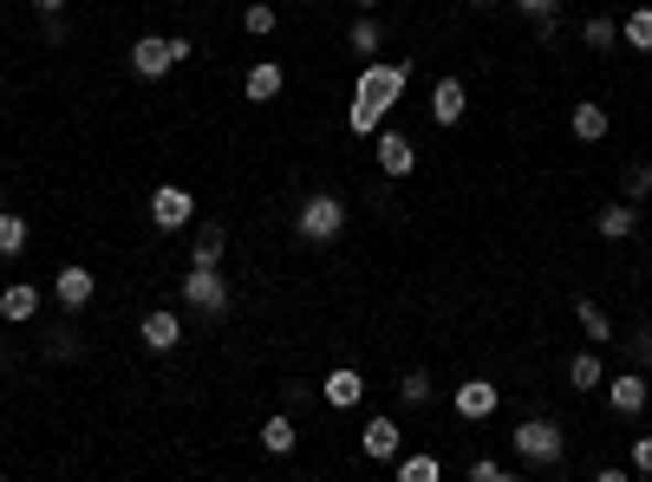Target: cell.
Here are the masks:
<instances>
[{"label":"cell","mask_w":652,"mask_h":482,"mask_svg":"<svg viewBox=\"0 0 652 482\" xmlns=\"http://www.w3.org/2000/svg\"><path fill=\"white\" fill-rule=\"evenodd\" d=\"M568 457V430L555 417H522L515 424V470H562Z\"/></svg>","instance_id":"obj_1"},{"label":"cell","mask_w":652,"mask_h":482,"mask_svg":"<svg viewBox=\"0 0 652 482\" xmlns=\"http://www.w3.org/2000/svg\"><path fill=\"white\" fill-rule=\"evenodd\" d=\"M293 235H300L307 248H327V242H340V235H346V203H340L333 190H313L307 203L293 208Z\"/></svg>","instance_id":"obj_2"},{"label":"cell","mask_w":652,"mask_h":482,"mask_svg":"<svg viewBox=\"0 0 652 482\" xmlns=\"http://www.w3.org/2000/svg\"><path fill=\"white\" fill-rule=\"evenodd\" d=\"M411 72H418L411 60H365L360 85H353V98H360V105H372V111L385 118V111H392V105L405 98V85H411Z\"/></svg>","instance_id":"obj_3"},{"label":"cell","mask_w":652,"mask_h":482,"mask_svg":"<svg viewBox=\"0 0 652 482\" xmlns=\"http://www.w3.org/2000/svg\"><path fill=\"white\" fill-rule=\"evenodd\" d=\"M177 293H183V307L196 320H222L228 313V280H222V268H190V275L177 280Z\"/></svg>","instance_id":"obj_4"},{"label":"cell","mask_w":652,"mask_h":482,"mask_svg":"<svg viewBox=\"0 0 652 482\" xmlns=\"http://www.w3.org/2000/svg\"><path fill=\"white\" fill-rule=\"evenodd\" d=\"M150 222H157L163 235H177V228H196V196H190V190H177V183L150 190Z\"/></svg>","instance_id":"obj_5"},{"label":"cell","mask_w":652,"mask_h":482,"mask_svg":"<svg viewBox=\"0 0 652 482\" xmlns=\"http://www.w3.org/2000/svg\"><path fill=\"white\" fill-rule=\"evenodd\" d=\"M398 450H405L398 417H365V424H360V457H372V463H392Z\"/></svg>","instance_id":"obj_6"},{"label":"cell","mask_w":652,"mask_h":482,"mask_svg":"<svg viewBox=\"0 0 652 482\" xmlns=\"http://www.w3.org/2000/svg\"><path fill=\"white\" fill-rule=\"evenodd\" d=\"M92 293H98V275H92L85 261H66V268L53 275V300H60L66 313H78V307H92Z\"/></svg>","instance_id":"obj_7"},{"label":"cell","mask_w":652,"mask_h":482,"mask_svg":"<svg viewBox=\"0 0 652 482\" xmlns=\"http://www.w3.org/2000/svg\"><path fill=\"white\" fill-rule=\"evenodd\" d=\"M138 345H145V352H177V345H183V320H177L170 307H150L145 320H138Z\"/></svg>","instance_id":"obj_8"},{"label":"cell","mask_w":652,"mask_h":482,"mask_svg":"<svg viewBox=\"0 0 652 482\" xmlns=\"http://www.w3.org/2000/svg\"><path fill=\"white\" fill-rule=\"evenodd\" d=\"M600 392H607V405H613L620 417H640V411H646V398H652V385L640 378V372H613Z\"/></svg>","instance_id":"obj_9"},{"label":"cell","mask_w":652,"mask_h":482,"mask_svg":"<svg viewBox=\"0 0 652 482\" xmlns=\"http://www.w3.org/2000/svg\"><path fill=\"white\" fill-rule=\"evenodd\" d=\"M496 398H503V392H496L490 378H463V385L450 392V405H457V417H470V424H483V417L496 411Z\"/></svg>","instance_id":"obj_10"},{"label":"cell","mask_w":652,"mask_h":482,"mask_svg":"<svg viewBox=\"0 0 652 482\" xmlns=\"http://www.w3.org/2000/svg\"><path fill=\"white\" fill-rule=\"evenodd\" d=\"M170 66H177V60H170V40H163V33H145V40H138V46H131V72H138V78H170Z\"/></svg>","instance_id":"obj_11"},{"label":"cell","mask_w":652,"mask_h":482,"mask_svg":"<svg viewBox=\"0 0 652 482\" xmlns=\"http://www.w3.org/2000/svg\"><path fill=\"white\" fill-rule=\"evenodd\" d=\"M281 85H288V72L275 66V60H255V66L242 72V98H248V105H268V98H281Z\"/></svg>","instance_id":"obj_12"},{"label":"cell","mask_w":652,"mask_h":482,"mask_svg":"<svg viewBox=\"0 0 652 482\" xmlns=\"http://www.w3.org/2000/svg\"><path fill=\"white\" fill-rule=\"evenodd\" d=\"M463 111H470V92H463V78H437V85H431V118L450 131V125H463Z\"/></svg>","instance_id":"obj_13"},{"label":"cell","mask_w":652,"mask_h":482,"mask_svg":"<svg viewBox=\"0 0 652 482\" xmlns=\"http://www.w3.org/2000/svg\"><path fill=\"white\" fill-rule=\"evenodd\" d=\"M33 313H40V287H33V280H7V287H0V320H7V326H26Z\"/></svg>","instance_id":"obj_14"},{"label":"cell","mask_w":652,"mask_h":482,"mask_svg":"<svg viewBox=\"0 0 652 482\" xmlns=\"http://www.w3.org/2000/svg\"><path fill=\"white\" fill-rule=\"evenodd\" d=\"M411 163H418V143L405 131H378V170L385 176H411Z\"/></svg>","instance_id":"obj_15"},{"label":"cell","mask_w":652,"mask_h":482,"mask_svg":"<svg viewBox=\"0 0 652 482\" xmlns=\"http://www.w3.org/2000/svg\"><path fill=\"white\" fill-rule=\"evenodd\" d=\"M633 228H640V203H627V196H620V203H607L600 215H594V235H600V242H627Z\"/></svg>","instance_id":"obj_16"},{"label":"cell","mask_w":652,"mask_h":482,"mask_svg":"<svg viewBox=\"0 0 652 482\" xmlns=\"http://www.w3.org/2000/svg\"><path fill=\"white\" fill-rule=\"evenodd\" d=\"M346 46H353L360 60H378V46H385V20H378V7H360V20L346 26Z\"/></svg>","instance_id":"obj_17"},{"label":"cell","mask_w":652,"mask_h":482,"mask_svg":"<svg viewBox=\"0 0 652 482\" xmlns=\"http://www.w3.org/2000/svg\"><path fill=\"white\" fill-rule=\"evenodd\" d=\"M360 398H365V378L353 365H333V372H327V405H333V411H353Z\"/></svg>","instance_id":"obj_18"},{"label":"cell","mask_w":652,"mask_h":482,"mask_svg":"<svg viewBox=\"0 0 652 482\" xmlns=\"http://www.w3.org/2000/svg\"><path fill=\"white\" fill-rule=\"evenodd\" d=\"M568 131H575L580 143H600L607 131H613V118H607V105H594V98H580L575 118H568Z\"/></svg>","instance_id":"obj_19"},{"label":"cell","mask_w":652,"mask_h":482,"mask_svg":"<svg viewBox=\"0 0 652 482\" xmlns=\"http://www.w3.org/2000/svg\"><path fill=\"white\" fill-rule=\"evenodd\" d=\"M222 248H228V228H196L190 235V268H222Z\"/></svg>","instance_id":"obj_20"},{"label":"cell","mask_w":652,"mask_h":482,"mask_svg":"<svg viewBox=\"0 0 652 482\" xmlns=\"http://www.w3.org/2000/svg\"><path fill=\"white\" fill-rule=\"evenodd\" d=\"M568 385H575V392H600V385H607V358H600L594 345L568 358Z\"/></svg>","instance_id":"obj_21"},{"label":"cell","mask_w":652,"mask_h":482,"mask_svg":"<svg viewBox=\"0 0 652 482\" xmlns=\"http://www.w3.org/2000/svg\"><path fill=\"white\" fill-rule=\"evenodd\" d=\"M293 443H300V430H293L288 411H275L261 424V450H268V457H293Z\"/></svg>","instance_id":"obj_22"},{"label":"cell","mask_w":652,"mask_h":482,"mask_svg":"<svg viewBox=\"0 0 652 482\" xmlns=\"http://www.w3.org/2000/svg\"><path fill=\"white\" fill-rule=\"evenodd\" d=\"M392 470H398V482H437V476H443V463H437L431 450H411V457L398 450V457H392Z\"/></svg>","instance_id":"obj_23"},{"label":"cell","mask_w":652,"mask_h":482,"mask_svg":"<svg viewBox=\"0 0 652 482\" xmlns=\"http://www.w3.org/2000/svg\"><path fill=\"white\" fill-rule=\"evenodd\" d=\"M575 320H580V333H587V345H607V340H613V313H607L600 300H580Z\"/></svg>","instance_id":"obj_24"},{"label":"cell","mask_w":652,"mask_h":482,"mask_svg":"<svg viewBox=\"0 0 652 482\" xmlns=\"http://www.w3.org/2000/svg\"><path fill=\"white\" fill-rule=\"evenodd\" d=\"M620 46H633V53H652V7H633V13L620 20Z\"/></svg>","instance_id":"obj_25"},{"label":"cell","mask_w":652,"mask_h":482,"mask_svg":"<svg viewBox=\"0 0 652 482\" xmlns=\"http://www.w3.org/2000/svg\"><path fill=\"white\" fill-rule=\"evenodd\" d=\"M26 235H33V228H26V215H13V208H7V215H0V261H13V255L26 248Z\"/></svg>","instance_id":"obj_26"},{"label":"cell","mask_w":652,"mask_h":482,"mask_svg":"<svg viewBox=\"0 0 652 482\" xmlns=\"http://www.w3.org/2000/svg\"><path fill=\"white\" fill-rule=\"evenodd\" d=\"M580 40H587V53H613L620 46V20H587Z\"/></svg>","instance_id":"obj_27"},{"label":"cell","mask_w":652,"mask_h":482,"mask_svg":"<svg viewBox=\"0 0 652 482\" xmlns=\"http://www.w3.org/2000/svg\"><path fill=\"white\" fill-rule=\"evenodd\" d=\"M398 405H405V411H425V405H431V378H425V372H405V378H398Z\"/></svg>","instance_id":"obj_28"},{"label":"cell","mask_w":652,"mask_h":482,"mask_svg":"<svg viewBox=\"0 0 652 482\" xmlns=\"http://www.w3.org/2000/svg\"><path fill=\"white\" fill-rule=\"evenodd\" d=\"M620 196H627V203H646V196H652V163H627Z\"/></svg>","instance_id":"obj_29"},{"label":"cell","mask_w":652,"mask_h":482,"mask_svg":"<svg viewBox=\"0 0 652 482\" xmlns=\"http://www.w3.org/2000/svg\"><path fill=\"white\" fill-rule=\"evenodd\" d=\"M242 26H248L255 40H275V26H281V20H275V7H268V0H255V7H242Z\"/></svg>","instance_id":"obj_30"},{"label":"cell","mask_w":652,"mask_h":482,"mask_svg":"<svg viewBox=\"0 0 652 482\" xmlns=\"http://www.w3.org/2000/svg\"><path fill=\"white\" fill-rule=\"evenodd\" d=\"M346 131H353V138H378V111L353 98V105H346Z\"/></svg>","instance_id":"obj_31"},{"label":"cell","mask_w":652,"mask_h":482,"mask_svg":"<svg viewBox=\"0 0 652 482\" xmlns=\"http://www.w3.org/2000/svg\"><path fill=\"white\" fill-rule=\"evenodd\" d=\"M613 340L627 345V358H633V372H640V365H652V333H646V326H640V333H613Z\"/></svg>","instance_id":"obj_32"},{"label":"cell","mask_w":652,"mask_h":482,"mask_svg":"<svg viewBox=\"0 0 652 482\" xmlns=\"http://www.w3.org/2000/svg\"><path fill=\"white\" fill-rule=\"evenodd\" d=\"M515 7H522L535 26H555V20H562V0H515Z\"/></svg>","instance_id":"obj_33"},{"label":"cell","mask_w":652,"mask_h":482,"mask_svg":"<svg viewBox=\"0 0 652 482\" xmlns=\"http://www.w3.org/2000/svg\"><path fill=\"white\" fill-rule=\"evenodd\" d=\"M509 476H515V470L496 463V457H477V463H470V482H509Z\"/></svg>","instance_id":"obj_34"},{"label":"cell","mask_w":652,"mask_h":482,"mask_svg":"<svg viewBox=\"0 0 652 482\" xmlns=\"http://www.w3.org/2000/svg\"><path fill=\"white\" fill-rule=\"evenodd\" d=\"M633 476H652V437H633V463H627Z\"/></svg>","instance_id":"obj_35"},{"label":"cell","mask_w":652,"mask_h":482,"mask_svg":"<svg viewBox=\"0 0 652 482\" xmlns=\"http://www.w3.org/2000/svg\"><path fill=\"white\" fill-rule=\"evenodd\" d=\"M40 352H46V358L60 365V358H73V352H78V340H73V333H53V340L40 345Z\"/></svg>","instance_id":"obj_36"},{"label":"cell","mask_w":652,"mask_h":482,"mask_svg":"<svg viewBox=\"0 0 652 482\" xmlns=\"http://www.w3.org/2000/svg\"><path fill=\"white\" fill-rule=\"evenodd\" d=\"M40 40H46V46H66V20H60V13H46V26H40Z\"/></svg>","instance_id":"obj_37"},{"label":"cell","mask_w":652,"mask_h":482,"mask_svg":"<svg viewBox=\"0 0 652 482\" xmlns=\"http://www.w3.org/2000/svg\"><path fill=\"white\" fill-rule=\"evenodd\" d=\"M190 53H196V40H190V33H170V60H177V66H183V60H190Z\"/></svg>","instance_id":"obj_38"},{"label":"cell","mask_w":652,"mask_h":482,"mask_svg":"<svg viewBox=\"0 0 652 482\" xmlns=\"http://www.w3.org/2000/svg\"><path fill=\"white\" fill-rule=\"evenodd\" d=\"M627 476H633L627 463H600V470H594V482H627Z\"/></svg>","instance_id":"obj_39"},{"label":"cell","mask_w":652,"mask_h":482,"mask_svg":"<svg viewBox=\"0 0 652 482\" xmlns=\"http://www.w3.org/2000/svg\"><path fill=\"white\" fill-rule=\"evenodd\" d=\"M26 7H40V13H66V0H26Z\"/></svg>","instance_id":"obj_40"},{"label":"cell","mask_w":652,"mask_h":482,"mask_svg":"<svg viewBox=\"0 0 652 482\" xmlns=\"http://www.w3.org/2000/svg\"><path fill=\"white\" fill-rule=\"evenodd\" d=\"M470 7H477V13H490V7H496V0H470Z\"/></svg>","instance_id":"obj_41"},{"label":"cell","mask_w":652,"mask_h":482,"mask_svg":"<svg viewBox=\"0 0 652 482\" xmlns=\"http://www.w3.org/2000/svg\"><path fill=\"white\" fill-rule=\"evenodd\" d=\"M353 7H378V0H353Z\"/></svg>","instance_id":"obj_42"}]
</instances>
